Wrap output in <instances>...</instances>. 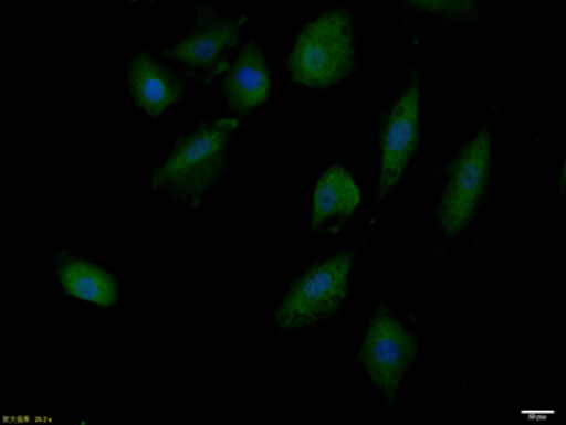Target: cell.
<instances>
[{
	"instance_id": "1",
	"label": "cell",
	"mask_w": 566,
	"mask_h": 425,
	"mask_svg": "<svg viewBox=\"0 0 566 425\" xmlns=\"http://www.w3.org/2000/svg\"><path fill=\"white\" fill-rule=\"evenodd\" d=\"M239 125V118H219L178 139L154 173L153 190L164 191L181 204L198 205L226 173L230 139Z\"/></svg>"
},
{
	"instance_id": "2",
	"label": "cell",
	"mask_w": 566,
	"mask_h": 425,
	"mask_svg": "<svg viewBox=\"0 0 566 425\" xmlns=\"http://www.w3.org/2000/svg\"><path fill=\"white\" fill-rule=\"evenodd\" d=\"M292 79L307 88L338 85L356 68L352 15L348 10H327L303 28L286 59Z\"/></svg>"
},
{
	"instance_id": "3",
	"label": "cell",
	"mask_w": 566,
	"mask_h": 425,
	"mask_svg": "<svg viewBox=\"0 0 566 425\" xmlns=\"http://www.w3.org/2000/svg\"><path fill=\"white\" fill-rule=\"evenodd\" d=\"M353 259L355 251H344L300 275L275 311L277 326L306 329L334 317L348 296Z\"/></svg>"
},
{
	"instance_id": "4",
	"label": "cell",
	"mask_w": 566,
	"mask_h": 425,
	"mask_svg": "<svg viewBox=\"0 0 566 425\" xmlns=\"http://www.w3.org/2000/svg\"><path fill=\"white\" fill-rule=\"evenodd\" d=\"M491 134L482 127L450 167L439 208L440 225L447 236L460 235L473 221L491 177Z\"/></svg>"
},
{
	"instance_id": "5",
	"label": "cell",
	"mask_w": 566,
	"mask_h": 425,
	"mask_svg": "<svg viewBox=\"0 0 566 425\" xmlns=\"http://www.w3.org/2000/svg\"><path fill=\"white\" fill-rule=\"evenodd\" d=\"M416 359L418 340L397 317L380 306L370 320L359 361L387 402L394 403L398 399L401 382Z\"/></svg>"
},
{
	"instance_id": "6",
	"label": "cell",
	"mask_w": 566,
	"mask_h": 425,
	"mask_svg": "<svg viewBox=\"0 0 566 425\" xmlns=\"http://www.w3.org/2000/svg\"><path fill=\"white\" fill-rule=\"evenodd\" d=\"M244 24V17L232 19L219 15L209 6H198L190 33L163 55L212 82L230 68L229 55L239 45Z\"/></svg>"
},
{
	"instance_id": "7",
	"label": "cell",
	"mask_w": 566,
	"mask_h": 425,
	"mask_svg": "<svg viewBox=\"0 0 566 425\" xmlns=\"http://www.w3.org/2000/svg\"><path fill=\"white\" fill-rule=\"evenodd\" d=\"M419 145V73L403 91L380 135L379 198L384 200L397 188L413 159Z\"/></svg>"
},
{
	"instance_id": "8",
	"label": "cell",
	"mask_w": 566,
	"mask_h": 425,
	"mask_svg": "<svg viewBox=\"0 0 566 425\" xmlns=\"http://www.w3.org/2000/svg\"><path fill=\"white\" fill-rule=\"evenodd\" d=\"M128 86L136 106L157 118L181 100L185 82L148 52L135 55L127 67Z\"/></svg>"
},
{
	"instance_id": "9",
	"label": "cell",
	"mask_w": 566,
	"mask_h": 425,
	"mask_svg": "<svg viewBox=\"0 0 566 425\" xmlns=\"http://www.w3.org/2000/svg\"><path fill=\"white\" fill-rule=\"evenodd\" d=\"M271 94V68L264 52L254 41L241 47L239 57L227 70L223 79V96L230 109L248 114L268 103Z\"/></svg>"
},
{
	"instance_id": "10",
	"label": "cell",
	"mask_w": 566,
	"mask_h": 425,
	"mask_svg": "<svg viewBox=\"0 0 566 425\" xmlns=\"http://www.w3.org/2000/svg\"><path fill=\"white\" fill-rule=\"evenodd\" d=\"M361 191L345 167L331 166L316 184L311 211V226L335 233L355 214Z\"/></svg>"
},
{
	"instance_id": "11",
	"label": "cell",
	"mask_w": 566,
	"mask_h": 425,
	"mask_svg": "<svg viewBox=\"0 0 566 425\" xmlns=\"http://www.w3.org/2000/svg\"><path fill=\"white\" fill-rule=\"evenodd\" d=\"M57 277L66 295L90 305L111 308L117 305L120 288L109 272L78 257H65L57 267Z\"/></svg>"
},
{
	"instance_id": "12",
	"label": "cell",
	"mask_w": 566,
	"mask_h": 425,
	"mask_svg": "<svg viewBox=\"0 0 566 425\" xmlns=\"http://www.w3.org/2000/svg\"><path fill=\"white\" fill-rule=\"evenodd\" d=\"M410 9L419 12L436 13V15L447 17L450 20H476L478 3L470 2H437V0H415V2H405Z\"/></svg>"
}]
</instances>
